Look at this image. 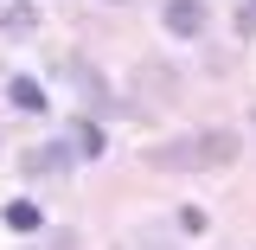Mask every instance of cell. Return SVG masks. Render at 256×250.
Returning <instances> with one entry per match:
<instances>
[{"mask_svg":"<svg viewBox=\"0 0 256 250\" xmlns=\"http://www.w3.org/2000/svg\"><path fill=\"white\" fill-rule=\"evenodd\" d=\"M154 167H166V173H192V167H230L237 160V135L230 128H205V135H186V141H160Z\"/></svg>","mask_w":256,"mask_h":250,"instance_id":"obj_1","label":"cell"},{"mask_svg":"<svg viewBox=\"0 0 256 250\" xmlns=\"http://www.w3.org/2000/svg\"><path fill=\"white\" fill-rule=\"evenodd\" d=\"M160 20H166L173 39H198V32H205V7H198V0H166Z\"/></svg>","mask_w":256,"mask_h":250,"instance_id":"obj_2","label":"cell"},{"mask_svg":"<svg viewBox=\"0 0 256 250\" xmlns=\"http://www.w3.org/2000/svg\"><path fill=\"white\" fill-rule=\"evenodd\" d=\"M64 167H70V148H64V141H52V148H32V154H26V173H32V180L64 173Z\"/></svg>","mask_w":256,"mask_h":250,"instance_id":"obj_3","label":"cell"},{"mask_svg":"<svg viewBox=\"0 0 256 250\" xmlns=\"http://www.w3.org/2000/svg\"><path fill=\"white\" fill-rule=\"evenodd\" d=\"M13 103H20L26 116H38V109H45V90H38L32 77H13Z\"/></svg>","mask_w":256,"mask_h":250,"instance_id":"obj_4","label":"cell"},{"mask_svg":"<svg viewBox=\"0 0 256 250\" xmlns=\"http://www.w3.org/2000/svg\"><path fill=\"white\" fill-rule=\"evenodd\" d=\"M6 224H13V231H38V205H32V199H13V205H6Z\"/></svg>","mask_w":256,"mask_h":250,"instance_id":"obj_5","label":"cell"},{"mask_svg":"<svg viewBox=\"0 0 256 250\" xmlns=\"http://www.w3.org/2000/svg\"><path fill=\"white\" fill-rule=\"evenodd\" d=\"M0 26L6 32H32V13L20 7V0H0Z\"/></svg>","mask_w":256,"mask_h":250,"instance_id":"obj_6","label":"cell"},{"mask_svg":"<svg viewBox=\"0 0 256 250\" xmlns=\"http://www.w3.org/2000/svg\"><path fill=\"white\" fill-rule=\"evenodd\" d=\"M122 250H180V244L160 237V231H134V237H122Z\"/></svg>","mask_w":256,"mask_h":250,"instance_id":"obj_7","label":"cell"},{"mask_svg":"<svg viewBox=\"0 0 256 250\" xmlns=\"http://www.w3.org/2000/svg\"><path fill=\"white\" fill-rule=\"evenodd\" d=\"M77 154H102V128L96 122H77Z\"/></svg>","mask_w":256,"mask_h":250,"instance_id":"obj_8","label":"cell"},{"mask_svg":"<svg viewBox=\"0 0 256 250\" xmlns=\"http://www.w3.org/2000/svg\"><path fill=\"white\" fill-rule=\"evenodd\" d=\"M237 32H244V39H256V0H244V13H237Z\"/></svg>","mask_w":256,"mask_h":250,"instance_id":"obj_9","label":"cell"},{"mask_svg":"<svg viewBox=\"0 0 256 250\" xmlns=\"http://www.w3.org/2000/svg\"><path fill=\"white\" fill-rule=\"evenodd\" d=\"M52 250H77V237H70V231H58V237H52Z\"/></svg>","mask_w":256,"mask_h":250,"instance_id":"obj_10","label":"cell"}]
</instances>
